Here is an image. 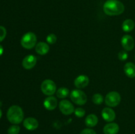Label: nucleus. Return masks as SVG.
Masks as SVG:
<instances>
[{"mask_svg":"<svg viewBox=\"0 0 135 134\" xmlns=\"http://www.w3.org/2000/svg\"><path fill=\"white\" fill-rule=\"evenodd\" d=\"M104 12L108 16H117L125 11L123 3L119 0H108L103 6Z\"/></svg>","mask_w":135,"mask_h":134,"instance_id":"nucleus-1","label":"nucleus"},{"mask_svg":"<svg viewBox=\"0 0 135 134\" xmlns=\"http://www.w3.org/2000/svg\"><path fill=\"white\" fill-rule=\"evenodd\" d=\"M7 118L11 123L18 124L24 119L23 110L19 106L13 105L8 109Z\"/></svg>","mask_w":135,"mask_h":134,"instance_id":"nucleus-2","label":"nucleus"},{"mask_svg":"<svg viewBox=\"0 0 135 134\" xmlns=\"http://www.w3.org/2000/svg\"><path fill=\"white\" fill-rule=\"evenodd\" d=\"M37 42V37L34 33L29 32L22 35L21 39V44L25 49H30L35 47Z\"/></svg>","mask_w":135,"mask_h":134,"instance_id":"nucleus-3","label":"nucleus"},{"mask_svg":"<svg viewBox=\"0 0 135 134\" xmlns=\"http://www.w3.org/2000/svg\"><path fill=\"white\" fill-rule=\"evenodd\" d=\"M70 97L73 102L78 105H84L87 102V96L80 89H74L70 93Z\"/></svg>","mask_w":135,"mask_h":134,"instance_id":"nucleus-4","label":"nucleus"},{"mask_svg":"<svg viewBox=\"0 0 135 134\" xmlns=\"http://www.w3.org/2000/svg\"><path fill=\"white\" fill-rule=\"evenodd\" d=\"M121 95L117 91L109 92L105 98V104L109 107H115L118 106L121 102Z\"/></svg>","mask_w":135,"mask_h":134,"instance_id":"nucleus-5","label":"nucleus"},{"mask_svg":"<svg viewBox=\"0 0 135 134\" xmlns=\"http://www.w3.org/2000/svg\"><path fill=\"white\" fill-rule=\"evenodd\" d=\"M41 90L46 95L52 96L57 91L56 84L53 80H46L41 84Z\"/></svg>","mask_w":135,"mask_h":134,"instance_id":"nucleus-6","label":"nucleus"},{"mask_svg":"<svg viewBox=\"0 0 135 134\" xmlns=\"http://www.w3.org/2000/svg\"><path fill=\"white\" fill-rule=\"evenodd\" d=\"M59 110L65 115H71L75 111V108L73 104L68 100L63 99L59 104Z\"/></svg>","mask_w":135,"mask_h":134,"instance_id":"nucleus-7","label":"nucleus"},{"mask_svg":"<svg viewBox=\"0 0 135 134\" xmlns=\"http://www.w3.org/2000/svg\"><path fill=\"white\" fill-rule=\"evenodd\" d=\"M121 45L127 51H131L134 47V42L133 37L130 35H125L122 37L121 40Z\"/></svg>","mask_w":135,"mask_h":134,"instance_id":"nucleus-8","label":"nucleus"},{"mask_svg":"<svg viewBox=\"0 0 135 134\" xmlns=\"http://www.w3.org/2000/svg\"><path fill=\"white\" fill-rule=\"evenodd\" d=\"M36 63V57L33 55H28L23 59L22 62V65L25 69L30 70L35 66Z\"/></svg>","mask_w":135,"mask_h":134,"instance_id":"nucleus-9","label":"nucleus"},{"mask_svg":"<svg viewBox=\"0 0 135 134\" xmlns=\"http://www.w3.org/2000/svg\"><path fill=\"white\" fill-rule=\"evenodd\" d=\"M89 78L86 75H79L75 78L74 81V84L75 87L78 89H83L86 87L89 84Z\"/></svg>","mask_w":135,"mask_h":134,"instance_id":"nucleus-10","label":"nucleus"},{"mask_svg":"<svg viewBox=\"0 0 135 134\" xmlns=\"http://www.w3.org/2000/svg\"><path fill=\"white\" fill-rule=\"evenodd\" d=\"M102 116L106 122H112L115 119L116 114L113 109L110 107H106L104 108L102 111Z\"/></svg>","mask_w":135,"mask_h":134,"instance_id":"nucleus-11","label":"nucleus"},{"mask_svg":"<svg viewBox=\"0 0 135 134\" xmlns=\"http://www.w3.org/2000/svg\"><path fill=\"white\" fill-rule=\"evenodd\" d=\"M38 125H39V123H38V120L36 118H32V117L26 118L23 122L24 127L29 131L35 130L36 129L38 128Z\"/></svg>","mask_w":135,"mask_h":134,"instance_id":"nucleus-12","label":"nucleus"},{"mask_svg":"<svg viewBox=\"0 0 135 134\" xmlns=\"http://www.w3.org/2000/svg\"><path fill=\"white\" fill-rule=\"evenodd\" d=\"M44 106L47 110H54L57 106V100L54 96H49L44 101Z\"/></svg>","mask_w":135,"mask_h":134,"instance_id":"nucleus-13","label":"nucleus"},{"mask_svg":"<svg viewBox=\"0 0 135 134\" xmlns=\"http://www.w3.org/2000/svg\"><path fill=\"white\" fill-rule=\"evenodd\" d=\"M119 131V126L117 123L111 122L105 125L103 129L104 134H117Z\"/></svg>","mask_w":135,"mask_h":134,"instance_id":"nucleus-14","label":"nucleus"},{"mask_svg":"<svg viewBox=\"0 0 135 134\" xmlns=\"http://www.w3.org/2000/svg\"><path fill=\"white\" fill-rule=\"evenodd\" d=\"M35 50L38 55H44L50 51V46L45 42H39L35 46Z\"/></svg>","mask_w":135,"mask_h":134,"instance_id":"nucleus-15","label":"nucleus"},{"mask_svg":"<svg viewBox=\"0 0 135 134\" xmlns=\"http://www.w3.org/2000/svg\"><path fill=\"white\" fill-rule=\"evenodd\" d=\"M124 72L125 74L131 78H135V64L133 63H127L124 66Z\"/></svg>","mask_w":135,"mask_h":134,"instance_id":"nucleus-16","label":"nucleus"},{"mask_svg":"<svg viewBox=\"0 0 135 134\" xmlns=\"http://www.w3.org/2000/svg\"><path fill=\"white\" fill-rule=\"evenodd\" d=\"M98 122V118L97 116L94 114H89L85 118V124L88 127H94L97 125Z\"/></svg>","mask_w":135,"mask_h":134,"instance_id":"nucleus-17","label":"nucleus"},{"mask_svg":"<svg viewBox=\"0 0 135 134\" xmlns=\"http://www.w3.org/2000/svg\"><path fill=\"white\" fill-rule=\"evenodd\" d=\"M134 22L132 19H127L123 22L122 29L125 32H130L134 28Z\"/></svg>","mask_w":135,"mask_h":134,"instance_id":"nucleus-18","label":"nucleus"},{"mask_svg":"<svg viewBox=\"0 0 135 134\" xmlns=\"http://www.w3.org/2000/svg\"><path fill=\"white\" fill-rule=\"evenodd\" d=\"M69 94V90L67 87H60L57 90V97L59 99H65Z\"/></svg>","mask_w":135,"mask_h":134,"instance_id":"nucleus-19","label":"nucleus"},{"mask_svg":"<svg viewBox=\"0 0 135 134\" xmlns=\"http://www.w3.org/2000/svg\"><path fill=\"white\" fill-rule=\"evenodd\" d=\"M92 102L97 105H101L104 102V97L100 93H96L92 96Z\"/></svg>","mask_w":135,"mask_h":134,"instance_id":"nucleus-20","label":"nucleus"},{"mask_svg":"<svg viewBox=\"0 0 135 134\" xmlns=\"http://www.w3.org/2000/svg\"><path fill=\"white\" fill-rule=\"evenodd\" d=\"M20 130H21V128H20L19 126L17 124H15L9 127L7 133L8 134H18L20 132Z\"/></svg>","mask_w":135,"mask_h":134,"instance_id":"nucleus-21","label":"nucleus"},{"mask_svg":"<svg viewBox=\"0 0 135 134\" xmlns=\"http://www.w3.org/2000/svg\"><path fill=\"white\" fill-rule=\"evenodd\" d=\"M57 36L54 34H50L46 37V41L49 44H54L57 42Z\"/></svg>","mask_w":135,"mask_h":134,"instance_id":"nucleus-22","label":"nucleus"},{"mask_svg":"<svg viewBox=\"0 0 135 134\" xmlns=\"http://www.w3.org/2000/svg\"><path fill=\"white\" fill-rule=\"evenodd\" d=\"M75 116L78 118H82V117L84 116L85 115V110L83 109V108H77V109H75Z\"/></svg>","mask_w":135,"mask_h":134,"instance_id":"nucleus-23","label":"nucleus"},{"mask_svg":"<svg viewBox=\"0 0 135 134\" xmlns=\"http://www.w3.org/2000/svg\"><path fill=\"white\" fill-rule=\"evenodd\" d=\"M128 53L127 52V51L125 50H123V51H121L118 53V58L120 60H122V61H124V60H127L128 58Z\"/></svg>","mask_w":135,"mask_h":134,"instance_id":"nucleus-24","label":"nucleus"},{"mask_svg":"<svg viewBox=\"0 0 135 134\" xmlns=\"http://www.w3.org/2000/svg\"><path fill=\"white\" fill-rule=\"evenodd\" d=\"M7 35V30L5 27L0 26V42H2L5 38Z\"/></svg>","mask_w":135,"mask_h":134,"instance_id":"nucleus-25","label":"nucleus"},{"mask_svg":"<svg viewBox=\"0 0 135 134\" xmlns=\"http://www.w3.org/2000/svg\"><path fill=\"white\" fill-rule=\"evenodd\" d=\"M80 134H96V133L94 130H92V129L86 128L83 130Z\"/></svg>","mask_w":135,"mask_h":134,"instance_id":"nucleus-26","label":"nucleus"},{"mask_svg":"<svg viewBox=\"0 0 135 134\" xmlns=\"http://www.w3.org/2000/svg\"><path fill=\"white\" fill-rule=\"evenodd\" d=\"M3 53V48L2 46L0 45V56L2 55Z\"/></svg>","mask_w":135,"mask_h":134,"instance_id":"nucleus-27","label":"nucleus"},{"mask_svg":"<svg viewBox=\"0 0 135 134\" xmlns=\"http://www.w3.org/2000/svg\"><path fill=\"white\" fill-rule=\"evenodd\" d=\"M1 116H2V112H1V109H0V119H1Z\"/></svg>","mask_w":135,"mask_h":134,"instance_id":"nucleus-28","label":"nucleus"}]
</instances>
